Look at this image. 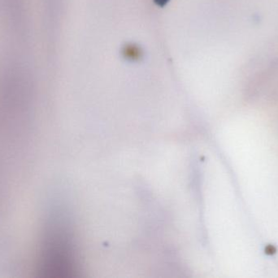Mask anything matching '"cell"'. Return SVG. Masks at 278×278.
I'll return each instance as SVG.
<instances>
[{"label": "cell", "mask_w": 278, "mask_h": 278, "mask_svg": "<svg viewBox=\"0 0 278 278\" xmlns=\"http://www.w3.org/2000/svg\"><path fill=\"white\" fill-rule=\"evenodd\" d=\"M122 56L127 61L138 62L143 57V51L141 47L130 42L123 47Z\"/></svg>", "instance_id": "6da1fadb"}]
</instances>
